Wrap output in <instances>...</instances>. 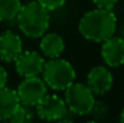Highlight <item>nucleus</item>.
<instances>
[{
  "mask_svg": "<svg viewBox=\"0 0 124 123\" xmlns=\"http://www.w3.org/2000/svg\"><path fill=\"white\" fill-rule=\"evenodd\" d=\"M117 17L113 10L93 8L87 11L78 21V32L85 40L100 42L110 39L116 34Z\"/></svg>",
  "mask_w": 124,
  "mask_h": 123,
  "instance_id": "1",
  "label": "nucleus"
},
{
  "mask_svg": "<svg viewBox=\"0 0 124 123\" xmlns=\"http://www.w3.org/2000/svg\"><path fill=\"white\" fill-rule=\"evenodd\" d=\"M23 52L22 38L12 30L0 34V59L5 63H13Z\"/></svg>",
  "mask_w": 124,
  "mask_h": 123,
  "instance_id": "10",
  "label": "nucleus"
},
{
  "mask_svg": "<svg viewBox=\"0 0 124 123\" xmlns=\"http://www.w3.org/2000/svg\"><path fill=\"white\" fill-rule=\"evenodd\" d=\"M41 75L47 87L53 90H65L76 80L75 68L62 57L46 60Z\"/></svg>",
  "mask_w": 124,
  "mask_h": 123,
  "instance_id": "3",
  "label": "nucleus"
},
{
  "mask_svg": "<svg viewBox=\"0 0 124 123\" xmlns=\"http://www.w3.org/2000/svg\"><path fill=\"white\" fill-rule=\"evenodd\" d=\"M16 21L23 35L30 39H40L49 28L51 12L34 0L22 5Z\"/></svg>",
  "mask_w": 124,
  "mask_h": 123,
  "instance_id": "2",
  "label": "nucleus"
},
{
  "mask_svg": "<svg viewBox=\"0 0 124 123\" xmlns=\"http://www.w3.org/2000/svg\"><path fill=\"white\" fill-rule=\"evenodd\" d=\"M119 123H124V107L119 114Z\"/></svg>",
  "mask_w": 124,
  "mask_h": 123,
  "instance_id": "20",
  "label": "nucleus"
},
{
  "mask_svg": "<svg viewBox=\"0 0 124 123\" xmlns=\"http://www.w3.org/2000/svg\"><path fill=\"white\" fill-rule=\"evenodd\" d=\"M47 84L42 80V77L39 76L23 79V81L18 84L16 89L21 104L29 107L36 106L47 94Z\"/></svg>",
  "mask_w": 124,
  "mask_h": 123,
  "instance_id": "5",
  "label": "nucleus"
},
{
  "mask_svg": "<svg viewBox=\"0 0 124 123\" xmlns=\"http://www.w3.org/2000/svg\"><path fill=\"white\" fill-rule=\"evenodd\" d=\"M89 115H93L95 121H100V120L106 118L107 115H108V106H107V104L104 103V101H98L96 100Z\"/></svg>",
  "mask_w": 124,
  "mask_h": 123,
  "instance_id": "15",
  "label": "nucleus"
},
{
  "mask_svg": "<svg viewBox=\"0 0 124 123\" xmlns=\"http://www.w3.org/2000/svg\"><path fill=\"white\" fill-rule=\"evenodd\" d=\"M10 123H33L34 122V112L29 106L19 105L18 109L13 112V115L8 120Z\"/></svg>",
  "mask_w": 124,
  "mask_h": 123,
  "instance_id": "14",
  "label": "nucleus"
},
{
  "mask_svg": "<svg viewBox=\"0 0 124 123\" xmlns=\"http://www.w3.org/2000/svg\"><path fill=\"white\" fill-rule=\"evenodd\" d=\"M1 123H10V122H5V121H1Z\"/></svg>",
  "mask_w": 124,
  "mask_h": 123,
  "instance_id": "22",
  "label": "nucleus"
},
{
  "mask_svg": "<svg viewBox=\"0 0 124 123\" xmlns=\"http://www.w3.org/2000/svg\"><path fill=\"white\" fill-rule=\"evenodd\" d=\"M85 84L95 95H104L110 92L113 86V75L108 66H93L87 74Z\"/></svg>",
  "mask_w": 124,
  "mask_h": 123,
  "instance_id": "8",
  "label": "nucleus"
},
{
  "mask_svg": "<svg viewBox=\"0 0 124 123\" xmlns=\"http://www.w3.org/2000/svg\"><path fill=\"white\" fill-rule=\"evenodd\" d=\"M22 5L21 0H0V22L16 19Z\"/></svg>",
  "mask_w": 124,
  "mask_h": 123,
  "instance_id": "13",
  "label": "nucleus"
},
{
  "mask_svg": "<svg viewBox=\"0 0 124 123\" xmlns=\"http://www.w3.org/2000/svg\"><path fill=\"white\" fill-rule=\"evenodd\" d=\"M35 107L38 116L46 122H55L58 120H62L66 116L69 111L64 98L57 94H48V93Z\"/></svg>",
  "mask_w": 124,
  "mask_h": 123,
  "instance_id": "6",
  "label": "nucleus"
},
{
  "mask_svg": "<svg viewBox=\"0 0 124 123\" xmlns=\"http://www.w3.org/2000/svg\"><path fill=\"white\" fill-rule=\"evenodd\" d=\"M101 58L106 66L119 68L124 64V38L111 36L102 42L100 49Z\"/></svg>",
  "mask_w": 124,
  "mask_h": 123,
  "instance_id": "9",
  "label": "nucleus"
},
{
  "mask_svg": "<svg viewBox=\"0 0 124 123\" xmlns=\"http://www.w3.org/2000/svg\"><path fill=\"white\" fill-rule=\"evenodd\" d=\"M45 57L36 51H23L13 62L17 74L23 77L40 76L45 65Z\"/></svg>",
  "mask_w": 124,
  "mask_h": 123,
  "instance_id": "7",
  "label": "nucleus"
},
{
  "mask_svg": "<svg viewBox=\"0 0 124 123\" xmlns=\"http://www.w3.org/2000/svg\"><path fill=\"white\" fill-rule=\"evenodd\" d=\"M21 105L16 89L4 87L0 89V121H7Z\"/></svg>",
  "mask_w": 124,
  "mask_h": 123,
  "instance_id": "12",
  "label": "nucleus"
},
{
  "mask_svg": "<svg viewBox=\"0 0 124 123\" xmlns=\"http://www.w3.org/2000/svg\"><path fill=\"white\" fill-rule=\"evenodd\" d=\"M85 123H100L99 121H95V120H93V121H88V122H85Z\"/></svg>",
  "mask_w": 124,
  "mask_h": 123,
  "instance_id": "21",
  "label": "nucleus"
},
{
  "mask_svg": "<svg viewBox=\"0 0 124 123\" xmlns=\"http://www.w3.org/2000/svg\"><path fill=\"white\" fill-rule=\"evenodd\" d=\"M7 80H8L7 71H6V69H5L2 65H0V89L4 88V87H6Z\"/></svg>",
  "mask_w": 124,
  "mask_h": 123,
  "instance_id": "18",
  "label": "nucleus"
},
{
  "mask_svg": "<svg viewBox=\"0 0 124 123\" xmlns=\"http://www.w3.org/2000/svg\"><path fill=\"white\" fill-rule=\"evenodd\" d=\"M93 5L98 8H104V10H113L115 6L117 5L118 0H92Z\"/></svg>",
  "mask_w": 124,
  "mask_h": 123,
  "instance_id": "17",
  "label": "nucleus"
},
{
  "mask_svg": "<svg viewBox=\"0 0 124 123\" xmlns=\"http://www.w3.org/2000/svg\"><path fill=\"white\" fill-rule=\"evenodd\" d=\"M64 92H65L64 100L66 103L69 111L78 116H84L90 114L96 99H95V94L89 89L87 84L75 81Z\"/></svg>",
  "mask_w": 124,
  "mask_h": 123,
  "instance_id": "4",
  "label": "nucleus"
},
{
  "mask_svg": "<svg viewBox=\"0 0 124 123\" xmlns=\"http://www.w3.org/2000/svg\"><path fill=\"white\" fill-rule=\"evenodd\" d=\"M36 1L49 12L62 8L66 2V0H36Z\"/></svg>",
  "mask_w": 124,
  "mask_h": 123,
  "instance_id": "16",
  "label": "nucleus"
},
{
  "mask_svg": "<svg viewBox=\"0 0 124 123\" xmlns=\"http://www.w3.org/2000/svg\"><path fill=\"white\" fill-rule=\"evenodd\" d=\"M40 51L47 59L59 58L65 51V41L58 33H46L40 38Z\"/></svg>",
  "mask_w": 124,
  "mask_h": 123,
  "instance_id": "11",
  "label": "nucleus"
},
{
  "mask_svg": "<svg viewBox=\"0 0 124 123\" xmlns=\"http://www.w3.org/2000/svg\"><path fill=\"white\" fill-rule=\"evenodd\" d=\"M53 123H75L74 121H71V120H69V118H62V120H58V121H55V122Z\"/></svg>",
  "mask_w": 124,
  "mask_h": 123,
  "instance_id": "19",
  "label": "nucleus"
}]
</instances>
